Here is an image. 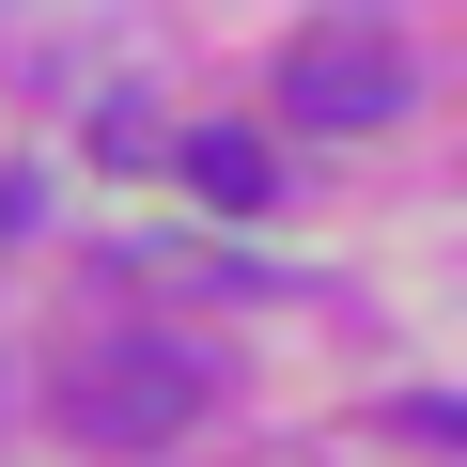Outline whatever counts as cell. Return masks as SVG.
Segmentation results:
<instances>
[{"instance_id":"1","label":"cell","mask_w":467,"mask_h":467,"mask_svg":"<svg viewBox=\"0 0 467 467\" xmlns=\"http://www.w3.org/2000/svg\"><path fill=\"white\" fill-rule=\"evenodd\" d=\"M202 405V358L156 343V327H78L63 343V436L78 451H171Z\"/></svg>"},{"instance_id":"2","label":"cell","mask_w":467,"mask_h":467,"mask_svg":"<svg viewBox=\"0 0 467 467\" xmlns=\"http://www.w3.org/2000/svg\"><path fill=\"white\" fill-rule=\"evenodd\" d=\"M281 94H296V125H389V109H405V47H389L374 16H327V32L281 63Z\"/></svg>"},{"instance_id":"3","label":"cell","mask_w":467,"mask_h":467,"mask_svg":"<svg viewBox=\"0 0 467 467\" xmlns=\"http://www.w3.org/2000/svg\"><path fill=\"white\" fill-rule=\"evenodd\" d=\"M171 171H187V187H202V202H218V218H250V202H265V187H281V171H265V140H250V125H202V140H187V156H171Z\"/></svg>"}]
</instances>
